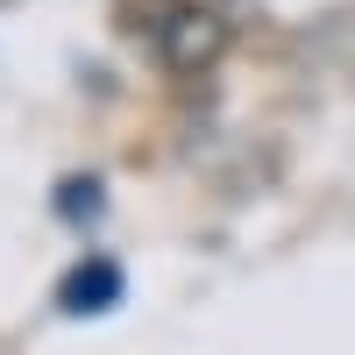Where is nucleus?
<instances>
[{
	"mask_svg": "<svg viewBox=\"0 0 355 355\" xmlns=\"http://www.w3.org/2000/svg\"><path fill=\"white\" fill-rule=\"evenodd\" d=\"M114 291H121V270H114V263H85V270L64 277V306L71 313H107Z\"/></svg>",
	"mask_w": 355,
	"mask_h": 355,
	"instance_id": "nucleus-1",
	"label": "nucleus"
}]
</instances>
